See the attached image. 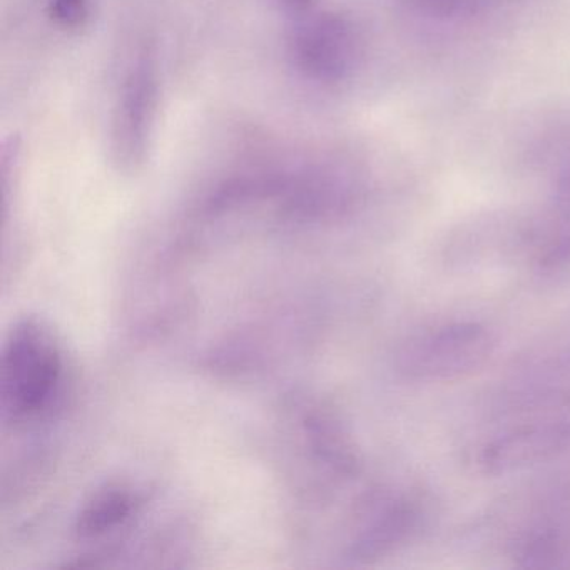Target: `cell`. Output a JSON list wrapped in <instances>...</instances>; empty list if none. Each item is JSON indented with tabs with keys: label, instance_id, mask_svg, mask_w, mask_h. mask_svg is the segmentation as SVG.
I'll return each instance as SVG.
<instances>
[{
	"label": "cell",
	"instance_id": "obj_7",
	"mask_svg": "<svg viewBox=\"0 0 570 570\" xmlns=\"http://www.w3.org/2000/svg\"><path fill=\"white\" fill-rule=\"evenodd\" d=\"M419 507L412 500H396L373 522L372 529L363 535L360 552L363 556H380L399 543L405 542L419 527Z\"/></svg>",
	"mask_w": 570,
	"mask_h": 570
},
{
	"label": "cell",
	"instance_id": "obj_10",
	"mask_svg": "<svg viewBox=\"0 0 570 570\" xmlns=\"http://www.w3.org/2000/svg\"><path fill=\"white\" fill-rule=\"evenodd\" d=\"M570 262V233L560 236L557 242L547 248L546 255L540 258V265L547 266V268H553V266L566 265Z\"/></svg>",
	"mask_w": 570,
	"mask_h": 570
},
{
	"label": "cell",
	"instance_id": "obj_12",
	"mask_svg": "<svg viewBox=\"0 0 570 570\" xmlns=\"http://www.w3.org/2000/svg\"><path fill=\"white\" fill-rule=\"evenodd\" d=\"M557 199H559V205L562 206L567 213H570V173L563 176L562 181L559 183Z\"/></svg>",
	"mask_w": 570,
	"mask_h": 570
},
{
	"label": "cell",
	"instance_id": "obj_3",
	"mask_svg": "<svg viewBox=\"0 0 570 570\" xmlns=\"http://www.w3.org/2000/svg\"><path fill=\"white\" fill-rule=\"evenodd\" d=\"M495 340L475 322H456L416 335L399 356V366L419 382H456L475 375L492 358Z\"/></svg>",
	"mask_w": 570,
	"mask_h": 570
},
{
	"label": "cell",
	"instance_id": "obj_5",
	"mask_svg": "<svg viewBox=\"0 0 570 570\" xmlns=\"http://www.w3.org/2000/svg\"><path fill=\"white\" fill-rule=\"evenodd\" d=\"M570 445V423H532L510 430L483 446L479 465L487 475H505L552 459Z\"/></svg>",
	"mask_w": 570,
	"mask_h": 570
},
{
	"label": "cell",
	"instance_id": "obj_11",
	"mask_svg": "<svg viewBox=\"0 0 570 570\" xmlns=\"http://www.w3.org/2000/svg\"><path fill=\"white\" fill-rule=\"evenodd\" d=\"M276 2L282 6L286 14L295 19L309 14L315 6V0H276Z\"/></svg>",
	"mask_w": 570,
	"mask_h": 570
},
{
	"label": "cell",
	"instance_id": "obj_2",
	"mask_svg": "<svg viewBox=\"0 0 570 570\" xmlns=\"http://www.w3.org/2000/svg\"><path fill=\"white\" fill-rule=\"evenodd\" d=\"M65 360L55 336L35 320L18 323L2 358V405L16 422L51 409L61 390Z\"/></svg>",
	"mask_w": 570,
	"mask_h": 570
},
{
	"label": "cell",
	"instance_id": "obj_6",
	"mask_svg": "<svg viewBox=\"0 0 570 570\" xmlns=\"http://www.w3.org/2000/svg\"><path fill=\"white\" fill-rule=\"evenodd\" d=\"M135 510V497L125 487L109 485L99 490L82 507L76 522L81 539H96L121 527Z\"/></svg>",
	"mask_w": 570,
	"mask_h": 570
},
{
	"label": "cell",
	"instance_id": "obj_1",
	"mask_svg": "<svg viewBox=\"0 0 570 570\" xmlns=\"http://www.w3.org/2000/svg\"><path fill=\"white\" fill-rule=\"evenodd\" d=\"M161 101L155 42L141 41L129 56L112 102L109 151L116 168L136 173L151 151Z\"/></svg>",
	"mask_w": 570,
	"mask_h": 570
},
{
	"label": "cell",
	"instance_id": "obj_4",
	"mask_svg": "<svg viewBox=\"0 0 570 570\" xmlns=\"http://www.w3.org/2000/svg\"><path fill=\"white\" fill-rule=\"evenodd\" d=\"M296 71L316 85H338L358 68L362 41L345 16L323 12L295 19L288 41Z\"/></svg>",
	"mask_w": 570,
	"mask_h": 570
},
{
	"label": "cell",
	"instance_id": "obj_9",
	"mask_svg": "<svg viewBox=\"0 0 570 570\" xmlns=\"http://www.w3.org/2000/svg\"><path fill=\"white\" fill-rule=\"evenodd\" d=\"M420 8L436 16H455L470 11L475 0H415Z\"/></svg>",
	"mask_w": 570,
	"mask_h": 570
},
{
	"label": "cell",
	"instance_id": "obj_8",
	"mask_svg": "<svg viewBox=\"0 0 570 570\" xmlns=\"http://www.w3.org/2000/svg\"><path fill=\"white\" fill-rule=\"evenodd\" d=\"M46 12L56 28L78 35L91 22L92 0H48Z\"/></svg>",
	"mask_w": 570,
	"mask_h": 570
}]
</instances>
